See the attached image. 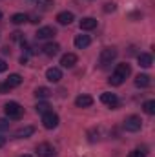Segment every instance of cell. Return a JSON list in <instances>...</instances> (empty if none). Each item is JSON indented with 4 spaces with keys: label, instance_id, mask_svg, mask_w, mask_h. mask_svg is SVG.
Here are the masks:
<instances>
[{
    "label": "cell",
    "instance_id": "obj_7",
    "mask_svg": "<svg viewBox=\"0 0 155 157\" xmlns=\"http://www.w3.org/2000/svg\"><path fill=\"white\" fill-rule=\"evenodd\" d=\"M57 35V29L53 28V26H44V28H39V31H37V39L39 40H46V39H53Z\"/></svg>",
    "mask_w": 155,
    "mask_h": 157
},
{
    "label": "cell",
    "instance_id": "obj_14",
    "mask_svg": "<svg viewBox=\"0 0 155 157\" xmlns=\"http://www.w3.org/2000/svg\"><path fill=\"white\" fill-rule=\"evenodd\" d=\"M95 28H97V18H93V17H86V18L80 20V29H84V31H91V29H95Z\"/></svg>",
    "mask_w": 155,
    "mask_h": 157
},
{
    "label": "cell",
    "instance_id": "obj_30",
    "mask_svg": "<svg viewBox=\"0 0 155 157\" xmlns=\"http://www.w3.org/2000/svg\"><path fill=\"white\" fill-rule=\"evenodd\" d=\"M7 128H9V121L0 119V132H4V130H7Z\"/></svg>",
    "mask_w": 155,
    "mask_h": 157
},
{
    "label": "cell",
    "instance_id": "obj_37",
    "mask_svg": "<svg viewBox=\"0 0 155 157\" xmlns=\"http://www.w3.org/2000/svg\"><path fill=\"white\" fill-rule=\"evenodd\" d=\"M2 17H4V15H2V11H0V20H2Z\"/></svg>",
    "mask_w": 155,
    "mask_h": 157
},
{
    "label": "cell",
    "instance_id": "obj_35",
    "mask_svg": "<svg viewBox=\"0 0 155 157\" xmlns=\"http://www.w3.org/2000/svg\"><path fill=\"white\" fill-rule=\"evenodd\" d=\"M4 144H6V137H2V135H0V148H2Z\"/></svg>",
    "mask_w": 155,
    "mask_h": 157
},
{
    "label": "cell",
    "instance_id": "obj_24",
    "mask_svg": "<svg viewBox=\"0 0 155 157\" xmlns=\"http://www.w3.org/2000/svg\"><path fill=\"white\" fill-rule=\"evenodd\" d=\"M37 6L40 9H49L53 6V0H37Z\"/></svg>",
    "mask_w": 155,
    "mask_h": 157
},
{
    "label": "cell",
    "instance_id": "obj_28",
    "mask_svg": "<svg viewBox=\"0 0 155 157\" xmlns=\"http://www.w3.org/2000/svg\"><path fill=\"white\" fill-rule=\"evenodd\" d=\"M117 9V6L113 4V2H108V4H104V11L106 13H110V11H115Z\"/></svg>",
    "mask_w": 155,
    "mask_h": 157
},
{
    "label": "cell",
    "instance_id": "obj_6",
    "mask_svg": "<svg viewBox=\"0 0 155 157\" xmlns=\"http://www.w3.org/2000/svg\"><path fill=\"white\" fill-rule=\"evenodd\" d=\"M37 155L39 157H55L57 154H55V148L49 144V143H40V144H37Z\"/></svg>",
    "mask_w": 155,
    "mask_h": 157
},
{
    "label": "cell",
    "instance_id": "obj_23",
    "mask_svg": "<svg viewBox=\"0 0 155 157\" xmlns=\"http://www.w3.org/2000/svg\"><path fill=\"white\" fill-rule=\"evenodd\" d=\"M142 108H144V112H146L148 115H153L155 113V101H146V102L142 104Z\"/></svg>",
    "mask_w": 155,
    "mask_h": 157
},
{
    "label": "cell",
    "instance_id": "obj_33",
    "mask_svg": "<svg viewBox=\"0 0 155 157\" xmlns=\"http://www.w3.org/2000/svg\"><path fill=\"white\" fill-rule=\"evenodd\" d=\"M2 53H4V55H9V53H11V49H9L7 46H4V48H2Z\"/></svg>",
    "mask_w": 155,
    "mask_h": 157
},
{
    "label": "cell",
    "instance_id": "obj_19",
    "mask_svg": "<svg viewBox=\"0 0 155 157\" xmlns=\"http://www.w3.org/2000/svg\"><path fill=\"white\" fill-rule=\"evenodd\" d=\"M6 84H7L9 88H17V86L22 84V77H20L18 73H11V75L7 77V80H6Z\"/></svg>",
    "mask_w": 155,
    "mask_h": 157
},
{
    "label": "cell",
    "instance_id": "obj_20",
    "mask_svg": "<svg viewBox=\"0 0 155 157\" xmlns=\"http://www.w3.org/2000/svg\"><path fill=\"white\" fill-rule=\"evenodd\" d=\"M49 95H51V90L46 88V86H39V88L35 90V97H37V99H47Z\"/></svg>",
    "mask_w": 155,
    "mask_h": 157
},
{
    "label": "cell",
    "instance_id": "obj_11",
    "mask_svg": "<svg viewBox=\"0 0 155 157\" xmlns=\"http://www.w3.org/2000/svg\"><path fill=\"white\" fill-rule=\"evenodd\" d=\"M75 104H77V108H89L91 104H93V97L91 95H78L77 99H75Z\"/></svg>",
    "mask_w": 155,
    "mask_h": 157
},
{
    "label": "cell",
    "instance_id": "obj_3",
    "mask_svg": "<svg viewBox=\"0 0 155 157\" xmlns=\"http://www.w3.org/2000/svg\"><path fill=\"white\" fill-rule=\"evenodd\" d=\"M124 130L126 132H131V133H135V132H139L141 130V126H142V121L141 117H137V115H130V117L124 119Z\"/></svg>",
    "mask_w": 155,
    "mask_h": 157
},
{
    "label": "cell",
    "instance_id": "obj_29",
    "mask_svg": "<svg viewBox=\"0 0 155 157\" xmlns=\"http://www.w3.org/2000/svg\"><path fill=\"white\" fill-rule=\"evenodd\" d=\"M11 39H13V40H20V42H24V35H22L20 31H15V33L11 35Z\"/></svg>",
    "mask_w": 155,
    "mask_h": 157
},
{
    "label": "cell",
    "instance_id": "obj_31",
    "mask_svg": "<svg viewBox=\"0 0 155 157\" xmlns=\"http://www.w3.org/2000/svg\"><path fill=\"white\" fill-rule=\"evenodd\" d=\"M6 70H7V62L4 59H0V73H4Z\"/></svg>",
    "mask_w": 155,
    "mask_h": 157
},
{
    "label": "cell",
    "instance_id": "obj_34",
    "mask_svg": "<svg viewBox=\"0 0 155 157\" xmlns=\"http://www.w3.org/2000/svg\"><path fill=\"white\" fill-rule=\"evenodd\" d=\"M26 62H28V57H26V55H22V57H20V64H22V66H24V64H26Z\"/></svg>",
    "mask_w": 155,
    "mask_h": 157
},
{
    "label": "cell",
    "instance_id": "obj_17",
    "mask_svg": "<svg viewBox=\"0 0 155 157\" xmlns=\"http://www.w3.org/2000/svg\"><path fill=\"white\" fill-rule=\"evenodd\" d=\"M130 73H131V68H130V64H126V62H122V64H117L115 75H119L120 78H126Z\"/></svg>",
    "mask_w": 155,
    "mask_h": 157
},
{
    "label": "cell",
    "instance_id": "obj_4",
    "mask_svg": "<svg viewBox=\"0 0 155 157\" xmlns=\"http://www.w3.org/2000/svg\"><path fill=\"white\" fill-rule=\"evenodd\" d=\"M59 122H60V119H59L57 113H53V112H47V113L42 115V124H44L46 130H53V128H57Z\"/></svg>",
    "mask_w": 155,
    "mask_h": 157
},
{
    "label": "cell",
    "instance_id": "obj_32",
    "mask_svg": "<svg viewBox=\"0 0 155 157\" xmlns=\"http://www.w3.org/2000/svg\"><path fill=\"white\" fill-rule=\"evenodd\" d=\"M9 90H11V88H9L7 84H0V93H7Z\"/></svg>",
    "mask_w": 155,
    "mask_h": 157
},
{
    "label": "cell",
    "instance_id": "obj_2",
    "mask_svg": "<svg viewBox=\"0 0 155 157\" xmlns=\"http://www.w3.org/2000/svg\"><path fill=\"white\" fill-rule=\"evenodd\" d=\"M4 112H6V115L9 119H20L22 117V113H24V108L18 104V102H15V101H9L6 106H4Z\"/></svg>",
    "mask_w": 155,
    "mask_h": 157
},
{
    "label": "cell",
    "instance_id": "obj_5",
    "mask_svg": "<svg viewBox=\"0 0 155 157\" xmlns=\"http://www.w3.org/2000/svg\"><path fill=\"white\" fill-rule=\"evenodd\" d=\"M100 101H102V104L110 106L112 110H117V108L120 106V101H119V97H117L115 93H110V91L102 93V95H100Z\"/></svg>",
    "mask_w": 155,
    "mask_h": 157
},
{
    "label": "cell",
    "instance_id": "obj_9",
    "mask_svg": "<svg viewBox=\"0 0 155 157\" xmlns=\"http://www.w3.org/2000/svg\"><path fill=\"white\" fill-rule=\"evenodd\" d=\"M59 51H60V46H59L57 42H47V44H44V48H42V53L47 55V57H55Z\"/></svg>",
    "mask_w": 155,
    "mask_h": 157
},
{
    "label": "cell",
    "instance_id": "obj_36",
    "mask_svg": "<svg viewBox=\"0 0 155 157\" xmlns=\"http://www.w3.org/2000/svg\"><path fill=\"white\" fill-rule=\"evenodd\" d=\"M20 157H31V155H28V154H24V155H20Z\"/></svg>",
    "mask_w": 155,
    "mask_h": 157
},
{
    "label": "cell",
    "instance_id": "obj_8",
    "mask_svg": "<svg viewBox=\"0 0 155 157\" xmlns=\"http://www.w3.org/2000/svg\"><path fill=\"white\" fill-rule=\"evenodd\" d=\"M73 20H75V15H73L71 11H62V13L57 15V22H59L60 26H70Z\"/></svg>",
    "mask_w": 155,
    "mask_h": 157
},
{
    "label": "cell",
    "instance_id": "obj_1",
    "mask_svg": "<svg viewBox=\"0 0 155 157\" xmlns=\"http://www.w3.org/2000/svg\"><path fill=\"white\" fill-rule=\"evenodd\" d=\"M115 59H117V49L115 48H104V49L100 51V55H99V66L104 70V68H108Z\"/></svg>",
    "mask_w": 155,
    "mask_h": 157
},
{
    "label": "cell",
    "instance_id": "obj_18",
    "mask_svg": "<svg viewBox=\"0 0 155 157\" xmlns=\"http://www.w3.org/2000/svg\"><path fill=\"white\" fill-rule=\"evenodd\" d=\"M137 60H139V66H142V68H150L153 64V59H152L150 53H141L137 57Z\"/></svg>",
    "mask_w": 155,
    "mask_h": 157
},
{
    "label": "cell",
    "instance_id": "obj_27",
    "mask_svg": "<svg viewBox=\"0 0 155 157\" xmlns=\"http://www.w3.org/2000/svg\"><path fill=\"white\" fill-rule=\"evenodd\" d=\"M128 157H146V152H142V150H139V148H137V150H131Z\"/></svg>",
    "mask_w": 155,
    "mask_h": 157
},
{
    "label": "cell",
    "instance_id": "obj_21",
    "mask_svg": "<svg viewBox=\"0 0 155 157\" xmlns=\"http://www.w3.org/2000/svg\"><path fill=\"white\" fill-rule=\"evenodd\" d=\"M26 20H28V15H24V13H15V15L11 17V22L17 24V26H18V24H24Z\"/></svg>",
    "mask_w": 155,
    "mask_h": 157
},
{
    "label": "cell",
    "instance_id": "obj_22",
    "mask_svg": "<svg viewBox=\"0 0 155 157\" xmlns=\"http://www.w3.org/2000/svg\"><path fill=\"white\" fill-rule=\"evenodd\" d=\"M49 108H51V106H49L47 102H37V106H35L37 113H42V115H44V113H47V112H51Z\"/></svg>",
    "mask_w": 155,
    "mask_h": 157
},
{
    "label": "cell",
    "instance_id": "obj_25",
    "mask_svg": "<svg viewBox=\"0 0 155 157\" xmlns=\"http://www.w3.org/2000/svg\"><path fill=\"white\" fill-rule=\"evenodd\" d=\"M122 82H124V78H120L119 75H115V73L110 77V84H112V86H120Z\"/></svg>",
    "mask_w": 155,
    "mask_h": 157
},
{
    "label": "cell",
    "instance_id": "obj_10",
    "mask_svg": "<svg viewBox=\"0 0 155 157\" xmlns=\"http://www.w3.org/2000/svg\"><path fill=\"white\" fill-rule=\"evenodd\" d=\"M35 133V126H24V128H18L15 132V137L17 139H28Z\"/></svg>",
    "mask_w": 155,
    "mask_h": 157
},
{
    "label": "cell",
    "instance_id": "obj_15",
    "mask_svg": "<svg viewBox=\"0 0 155 157\" xmlns=\"http://www.w3.org/2000/svg\"><path fill=\"white\" fill-rule=\"evenodd\" d=\"M150 84H152V78H150V75H146V73H139L135 77V86L137 88H148Z\"/></svg>",
    "mask_w": 155,
    "mask_h": 157
},
{
    "label": "cell",
    "instance_id": "obj_13",
    "mask_svg": "<svg viewBox=\"0 0 155 157\" xmlns=\"http://www.w3.org/2000/svg\"><path fill=\"white\" fill-rule=\"evenodd\" d=\"M73 42H75V48L77 49H86L91 44V39H89V35H77Z\"/></svg>",
    "mask_w": 155,
    "mask_h": 157
},
{
    "label": "cell",
    "instance_id": "obj_12",
    "mask_svg": "<svg viewBox=\"0 0 155 157\" xmlns=\"http://www.w3.org/2000/svg\"><path fill=\"white\" fill-rule=\"evenodd\" d=\"M77 55L75 53H66V55H62V59H60V64L64 66V68H73L75 64H77Z\"/></svg>",
    "mask_w": 155,
    "mask_h": 157
},
{
    "label": "cell",
    "instance_id": "obj_26",
    "mask_svg": "<svg viewBox=\"0 0 155 157\" xmlns=\"http://www.w3.org/2000/svg\"><path fill=\"white\" fill-rule=\"evenodd\" d=\"M99 135H100V132H99V130H89V132H88V137H89V141H91V143L99 141Z\"/></svg>",
    "mask_w": 155,
    "mask_h": 157
},
{
    "label": "cell",
    "instance_id": "obj_16",
    "mask_svg": "<svg viewBox=\"0 0 155 157\" xmlns=\"http://www.w3.org/2000/svg\"><path fill=\"white\" fill-rule=\"evenodd\" d=\"M46 78H47L49 82H59V80L62 78V71H60L59 68H49V70L46 71Z\"/></svg>",
    "mask_w": 155,
    "mask_h": 157
}]
</instances>
